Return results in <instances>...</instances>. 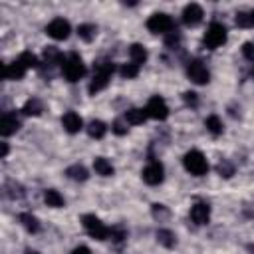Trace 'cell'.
Returning <instances> with one entry per match:
<instances>
[{"instance_id":"1","label":"cell","mask_w":254,"mask_h":254,"mask_svg":"<svg viewBox=\"0 0 254 254\" xmlns=\"http://www.w3.org/2000/svg\"><path fill=\"white\" fill-rule=\"evenodd\" d=\"M93 69H95L93 71V77H91V81L87 85V91L91 95H95V93H99L101 89L107 87V83H109V79H111V75L115 71V64L111 60H99Z\"/></svg>"},{"instance_id":"2","label":"cell","mask_w":254,"mask_h":254,"mask_svg":"<svg viewBox=\"0 0 254 254\" xmlns=\"http://www.w3.org/2000/svg\"><path fill=\"white\" fill-rule=\"evenodd\" d=\"M62 73L69 83H75L85 75V64H83V60H81V56L77 52H71V54H67L64 58Z\"/></svg>"},{"instance_id":"3","label":"cell","mask_w":254,"mask_h":254,"mask_svg":"<svg viewBox=\"0 0 254 254\" xmlns=\"http://www.w3.org/2000/svg\"><path fill=\"white\" fill-rule=\"evenodd\" d=\"M183 165H185V169H187L190 175H194V177H202V175L208 173V161H206V157H204L198 149H190L189 153H185Z\"/></svg>"},{"instance_id":"4","label":"cell","mask_w":254,"mask_h":254,"mask_svg":"<svg viewBox=\"0 0 254 254\" xmlns=\"http://www.w3.org/2000/svg\"><path fill=\"white\" fill-rule=\"evenodd\" d=\"M226 38H228L226 26L220 24V22H210V26L206 28V32L202 36V44L208 50H216V48H220L226 42Z\"/></svg>"},{"instance_id":"5","label":"cell","mask_w":254,"mask_h":254,"mask_svg":"<svg viewBox=\"0 0 254 254\" xmlns=\"http://www.w3.org/2000/svg\"><path fill=\"white\" fill-rule=\"evenodd\" d=\"M147 30L153 34H171L175 32V20L165 12H155L147 20Z\"/></svg>"},{"instance_id":"6","label":"cell","mask_w":254,"mask_h":254,"mask_svg":"<svg viewBox=\"0 0 254 254\" xmlns=\"http://www.w3.org/2000/svg\"><path fill=\"white\" fill-rule=\"evenodd\" d=\"M81 224H83L85 232L95 240H105L109 236V232H111V228H107L95 214H83L81 216Z\"/></svg>"},{"instance_id":"7","label":"cell","mask_w":254,"mask_h":254,"mask_svg":"<svg viewBox=\"0 0 254 254\" xmlns=\"http://www.w3.org/2000/svg\"><path fill=\"white\" fill-rule=\"evenodd\" d=\"M187 77L196 85H204V83H208L210 73H208V67L204 65V62L194 58L187 64Z\"/></svg>"},{"instance_id":"8","label":"cell","mask_w":254,"mask_h":254,"mask_svg":"<svg viewBox=\"0 0 254 254\" xmlns=\"http://www.w3.org/2000/svg\"><path fill=\"white\" fill-rule=\"evenodd\" d=\"M147 115L151 119H157V121H163L169 117V105L167 101L161 97V95H153L149 101H147V107H145Z\"/></svg>"},{"instance_id":"9","label":"cell","mask_w":254,"mask_h":254,"mask_svg":"<svg viewBox=\"0 0 254 254\" xmlns=\"http://www.w3.org/2000/svg\"><path fill=\"white\" fill-rule=\"evenodd\" d=\"M69 32H71V26L67 20L64 18H54L48 26H46V34L54 40H67L69 38Z\"/></svg>"},{"instance_id":"10","label":"cell","mask_w":254,"mask_h":254,"mask_svg":"<svg viewBox=\"0 0 254 254\" xmlns=\"http://www.w3.org/2000/svg\"><path fill=\"white\" fill-rule=\"evenodd\" d=\"M143 181L147 183V185H151V187H155V185H161L163 183V179H165V169H163V165L159 163V161H151L145 169H143Z\"/></svg>"},{"instance_id":"11","label":"cell","mask_w":254,"mask_h":254,"mask_svg":"<svg viewBox=\"0 0 254 254\" xmlns=\"http://www.w3.org/2000/svg\"><path fill=\"white\" fill-rule=\"evenodd\" d=\"M18 129H20V119H18V115H16L14 111H6V113L2 115V119H0V135H2V137H10V135H14Z\"/></svg>"},{"instance_id":"12","label":"cell","mask_w":254,"mask_h":254,"mask_svg":"<svg viewBox=\"0 0 254 254\" xmlns=\"http://www.w3.org/2000/svg\"><path fill=\"white\" fill-rule=\"evenodd\" d=\"M202 16H204V12H202L200 4H196V2H190V4H187V6L183 8V22H185L187 26H196V24H200V22H202Z\"/></svg>"},{"instance_id":"13","label":"cell","mask_w":254,"mask_h":254,"mask_svg":"<svg viewBox=\"0 0 254 254\" xmlns=\"http://www.w3.org/2000/svg\"><path fill=\"white\" fill-rule=\"evenodd\" d=\"M190 220L194 224H198V226L206 224L210 220V206H208V202H202V200L194 202L190 206Z\"/></svg>"},{"instance_id":"14","label":"cell","mask_w":254,"mask_h":254,"mask_svg":"<svg viewBox=\"0 0 254 254\" xmlns=\"http://www.w3.org/2000/svg\"><path fill=\"white\" fill-rule=\"evenodd\" d=\"M62 125H64V129L67 131V133H79L81 129H83V119L75 113V111H65L64 115H62Z\"/></svg>"},{"instance_id":"15","label":"cell","mask_w":254,"mask_h":254,"mask_svg":"<svg viewBox=\"0 0 254 254\" xmlns=\"http://www.w3.org/2000/svg\"><path fill=\"white\" fill-rule=\"evenodd\" d=\"M26 67L20 64V60H14L12 64H4L2 65V77L4 79H22L26 75Z\"/></svg>"},{"instance_id":"16","label":"cell","mask_w":254,"mask_h":254,"mask_svg":"<svg viewBox=\"0 0 254 254\" xmlns=\"http://www.w3.org/2000/svg\"><path fill=\"white\" fill-rule=\"evenodd\" d=\"M42 111H44V103L38 97H30L22 107V113L28 117H38V115H42Z\"/></svg>"},{"instance_id":"17","label":"cell","mask_w":254,"mask_h":254,"mask_svg":"<svg viewBox=\"0 0 254 254\" xmlns=\"http://www.w3.org/2000/svg\"><path fill=\"white\" fill-rule=\"evenodd\" d=\"M129 56H131V62L137 64L139 67L147 62V50H145V46H141V44H131V46H129Z\"/></svg>"},{"instance_id":"18","label":"cell","mask_w":254,"mask_h":254,"mask_svg":"<svg viewBox=\"0 0 254 254\" xmlns=\"http://www.w3.org/2000/svg\"><path fill=\"white\" fill-rule=\"evenodd\" d=\"M147 111L145 109H139V107H133V109H129V111H125V121L129 123V125H141V123H145L147 121Z\"/></svg>"},{"instance_id":"19","label":"cell","mask_w":254,"mask_h":254,"mask_svg":"<svg viewBox=\"0 0 254 254\" xmlns=\"http://www.w3.org/2000/svg\"><path fill=\"white\" fill-rule=\"evenodd\" d=\"M93 169H95V173L101 175V177H111V175L115 173L113 165H111L105 157H95V159H93Z\"/></svg>"},{"instance_id":"20","label":"cell","mask_w":254,"mask_h":254,"mask_svg":"<svg viewBox=\"0 0 254 254\" xmlns=\"http://www.w3.org/2000/svg\"><path fill=\"white\" fill-rule=\"evenodd\" d=\"M44 202H46L48 206H52V208H62V206L65 204L64 196H62L56 189H48V190H44Z\"/></svg>"},{"instance_id":"21","label":"cell","mask_w":254,"mask_h":254,"mask_svg":"<svg viewBox=\"0 0 254 254\" xmlns=\"http://www.w3.org/2000/svg\"><path fill=\"white\" fill-rule=\"evenodd\" d=\"M65 175H67L71 181H77V183H83V181H87V177H89L87 169H85L83 165H79V163L67 167V169H65Z\"/></svg>"},{"instance_id":"22","label":"cell","mask_w":254,"mask_h":254,"mask_svg":"<svg viewBox=\"0 0 254 254\" xmlns=\"http://www.w3.org/2000/svg\"><path fill=\"white\" fill-rule=\"evenodd\" d=\"M157 242L165 248H173L177 244V236H175V232H171L167 228H159L157 230Z\"/></svg>"},{"instance_id":"23","label":"cell","mask_w":254,"mask_h":254,"mask_svg":"<svg viewBox=\"0 0 254 254\" xmlns=\"http://www.w3.org/2000/svg\"><path fill=\"white\" fill-rule=\"evenodd\" d=\"M18 218H20L22 226H24L28 232H38V230H40V222H38V218H36L32 212H22Z\"/></svg>"},{"instance_id":"24","label":"cell","mask_w":254,"mask_h":254,"mask_svg":"<svg viewBox=\"0 0 254 254\" xmlns=\"http://www.w3.org/2000/svg\"><path fill=\"white\" fill-rule=\"evenodd\" d=\"M87 133H89V137H93V139H101V137L107 133V125H105L103 121H99V119H93V121L87 125Z\"/></svg>"},{"instance_id":"25","label":"cell","mask_w":254,"mask_h":254,"mask_svg":"<svg viewBox=\"0 0 254 254\" xmlns=\"http://www.w3.org/2000/svg\"><path fill=\"white\" fill-rule=\"evenodd\" d=\"M204 127H206L212 135H220V133L224 131V125H222V121H220L218 115H208L206 121H204Z\"/></svg>"},{"instance_id":"26","label":"cell","mask_w":254,"mask_h":254,"mask_svg":"<svg viewBox=\"0 0 254 254\" xmlns=\"http://www.w3.org/2000/svg\"><path fill=\"white\" fill-rule=\"evenodd\" d=\"M95 34H97V28H95L93 24H81V26L77 28V36H79V40H83V42H91V40L95 38Z\"/></svg>"},{"instance_id":"27","label":"cell","mask_w":254,"mask_h":254,"mask_svg":"<svg viewBox=\"0 0 254 254\" xmlns=\"http://www.w3.org/2000/svg\"><path fill=\"white\" fill-rule=\"evenodd\" d=\"M236 26H240V28H254V10L252 12H238L236 14Z\"/></svg>"},{"instance_id":"28","label":"cell","mask_w":254,"mask_h":254,"mask_svg":"<svg viewBox=\"0 0 254 254\" xmlns=\"http://www.w3.org/2000/svg\"><path fill=\"white\" fill-rule=\"evenodd\" d=\"M139 65L137 64H133V62H129V64H123L121 67H119V73H121V77H127V79H133V77H137L139 75Z\"/></svg>"},{"instance_id":"29","label":"cell","mask_w":254,"mask_h":254,"mask_svg":"<svg viewBox=\"0 0 254 254\" xmlns=\"http://www.w3.org/2000/svg\"><path fill=\"white\" fill-rule=\"evenodd\" d=\"M18 60H20V64H22L26 69H30V67H38V65H40L38 58H36L32 52H22V54L18 56Z\"/></svg>"},{"instance_id":"30","label":"cell","mask_w":254,"mask_h":254,"mask_svg":"<svg viewBox=\"0 0 254 254\" xmlns=\"http://www.w3.org/2000/svg\"><path fill=\"white\" fill-rule=\"evenodd\" d=\"M4 189H6V194L10 198H22L24 196V187L18 185V183H14V181H8Z\"/></svg>"},{"instance_id":"31","label":"cell","mask_w":254,"mask_h":254,"mask_svg":"<svg viewBox=\"0 0 254 254\" xmlns=\"http://www.w3.org/2000/svg\"><path fill=\"white\" fill-rule=\"evenodd\" d=\"M216 171H218V175H220V177H224V179H230V177L234 175V165H232L230 161L222 159V161L216 165Z\"/></svg>"},{"instance_id":"32","label":"cell","mask_w":254,"mask_h":254,"mask_svg":"<svg viewBox=\"0 0 254 254\" xmlns=\"http://www.w3.org/2000/svg\"><path fill=\"white\" fill-rule=\"evenodd\" d=\"M127 121H121V119H117V121H113L111 123V131L115 133V135H125L127 133Z\"/></svg>"},{"instance_id":"33","label":"cell","mask_w":254,"mask_h":254,"mask_svg":"<svg viewBox=\"0 0 254 254\" xmlns=\"http://www.w3.org/2000/svg\"><path fill=\"white\" fill-rule=\"evenodd\" d=\"M242 56L250 62H254V44L252 42H244L242 44Z\"/></svg>"},{"instance_id":"34","label":"cell","mask_w":254,"mask_h":254,"mask_svg":"<svg viewBox=\"0 0 254 254\" xmlns=\"http://www.w3.org/2000/svg\"><path fill=\"white\" fill-rule=\"evenodd\" d=\"M183 99H185V103H187V105H192V107H196V101H198V97H196V93H194V91H185V93H183Z\"/></svg>"},{"instance_id":"35","label":"cell","mask_w":254,"mask_h":254,"mask_svg":"<svg viewBox=\"0 0 254 254\" xmlns=\"http://www.w3.org/2000/svg\"><path fill=\"white\" fill-rule=\"evenodd\" d=\"M169 210L165 208V204H153V216L155 218H161V216H167Z\"/></svg>"},{"instance_id":"36","label":"cell","mask_w":254,"mask_h":254,"mask_svg":"<svg viewBox=\"0 0 254 254\" xmlns=\"http://www.w3.org/2000/svg\"><path fill=\"white\" fill-rule=\"evenodd\" d=\"M71 254H91V250L87 246H77V248L71 250Z\"/></svg>"},{"instance_id":"37","label":"cell","mask_w":254,"mask_h":254,"mask_svg":"<svg viewBox=\"0 0 254 254\" xmlns=\"http://www.w3.org/2000/svg\"><path fill=\"white\" fill-rule=\"evenodd\" d=\"M8 151H10V147H8V143L4 141V143H2V155H0V157H2V159H6V155H8Z\"/></svg>"},{"instance_id":"38","label":"cell","mask_w":254,"mask_h":254,"mask_svg":"<svg viewBox=\"0 0 254 254\" xmlns=\"http://www.w3.org/2000/svg\"><path fill=\"white\" fill-rule=\"evenodd\" d=\"M24 254H40V252H36V250H26Z\"/></svg>"}]
</instances>
